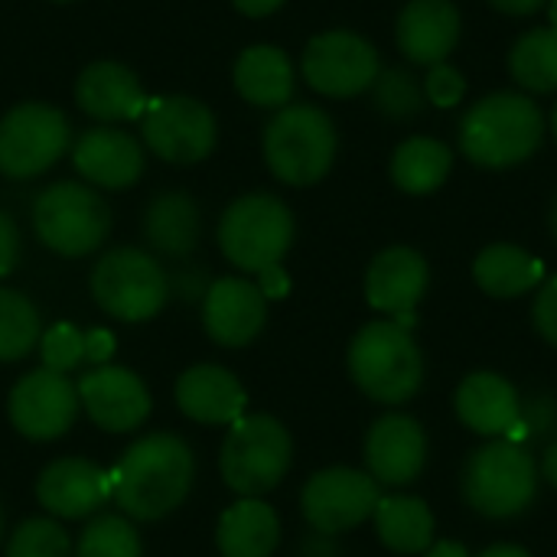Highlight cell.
Segmentation results:
<instances>
[{"label":"cell","instance_id":"603a6c76","mask_svg":"<svg viewBox=\"0 0 557 557\" xmlns=\"http://www.w3.org/2000/svg\"><path fill=\"white\" fill-rule=\"evenodd\" d=\"M176 408L196 424H235L248 408L245 385L222 366L202 362L176 379Z\"/></svg>","mask_w":557,"mask_h":557},{"label":"cell","instance_id":"8d00e7d4","mask_svg":"<svg viewBox=\"0 0 557 557\" xmlns=\"http://www.w3.org/2000/svg\"><path fill=\"white\" fill-rule=\"evenodd\" d=\"M421 82H424L428 104H434L441 111H450V108H457L467 98V75L457 65H450V62L431 65Z\"/></svg>","mask_w":557,"mask_h":557},{"label":"cell","instance_id":"3957f363","mask_svg":"<svg viewBox=\"0 0 557 557\" xmlns=\"http://www.w3.org/2000/svg\"><path fill=\"white\" fill-rule=\"evenodd\" d=\"M261 153L274 180L284 186H317L336 163L339 134L333 117L307 101H290L287 108L274 111L264 127Z\"/></svg>","mask_w":557,"mask_h":557},{"label":"cell","instance_id":"b9f144b4","mask_svg":"<svg viewBox=\"0 0 557 557\" xmlns=\"http://www.w3.org/2000/svg\"><path fill=\"white\" fill-rule=\"evenodd\" d=\"M545 3L548 0H490V7L506 16H535L539 10H545Z\"/></svg>","mask_w":557,"mask_h":557},{"label":"cell","instance_id":"6da1fadb","mask_svg":"<svg viewBox=\"0 0 557 557\" xmlns=\"http://www.w3.org/2000/svg\"><path fill=\"white\" fill-rule=\"evenodd\" d=\"M111 476V499L134 522H157L176 512L196 480V457L176 434L157 431L134 441Z\"/></svg>","mask_w":557,"mask_h":557},{"label":"cell","instance_id":"5bb4252c","mask_svg":"<svg viewBox=\"0 0 557 557\" xmlns=\"http://www.w3.org/2000/svg\"><path fill=\"white\" fill-rule=\"evenodd\" d=\"M78 408L82 401L75 382L49 369H33L23 379H16L7 398V414L13 431L39 444L69 434V428L78 418Z\"/></svg>","mask_w":557,"mask_h":557},{"label":"cell","instance_id":"f1b7e54d","mask_svg":"<svg viewBox=\"0 0 557 557\" xmlns=\"http://www.w3.org/2000/svg\"><path fill=\"white\" fill-rule=\"evenodd\" d=\"M454 170V147L441 137L414 134L405 137L388 163L392 183L408 196H431L437 193Z\"/></svg>","mask_w":557,"mask_h":557},{"label":"cell","instance_id":"5b68a950","mask_svg":"<svg viewBox=\"0 0 557 557\" xmlns=\"http://www.w3.org/2000/svg\"><path fill=\"white\" fill-rule=\"evenodd\" d=\"M294 212L274 193H245L232 199L219 219L215 238L225 261L245 274H261L287 258L294 245Z\"/></svg>","mask_w":557,"mask_h":557},{"label":"cell","instance_id":"836d02e7","mask_svg":"<svg viewBox=\"0 0 557 557\" xmlns=\"http://www.w3.org/2000/svg\"><path fill=\"white\" fill-rule=\"evenodd\" d=\"M75 557H144V545L131 519L95 516L78 535Z\"/></svg>","mask_w":557,"mask_h":557},{"label":"cell","instance_id":"ac0fdd59","mask_svg":"<svg viewBox=\"0 0 557 557\" xmlns=\"http://www.w3.org/2000/svg\"><path fill=\"white\" fill-rule=\"evenodd\" d=\"M428 467V434L411 414H385L366 434V473L379 486H411Z\"/></svg>","mask_w":557,"mask_h":557},{"label":"cell","instance_id":"7c38bea8","mask_svg":"<svg viewBox=\"0 0 557 557\" xmlns=\"http://www.w3.org/2000/svg\"><path fill=\"white\" fill-rule=\"evenodd\" d=\"M382 72L379 49L352 29H323L317 33L300 55L304 82L323 98H359L372 88Z\"/></svg>","mask_w":557,"mask_h":557},{"label":"cell","instance_id":"d6a6232c","mask_svg":"<svg viewBox=\"0 0 557 557\" xmlns=\"http://www.w3.org/2000/svg\"><path fill=\"white\" fill-rule=\"evenodd\" d=\"M372 108L388 121H414L428 108L424 82L405 65H382L379 78L372 82Z\"/></svg>","mask_w":557,"mask_h":557},{"label":"cell","instance_id":"7402d4cb","mask_svg":"<svg viewBox=\"0 0 557 557\" xmlns=\"http://www.w3.org/2000/svg\"><path fill=\"white\" fill-rule=\"evenodd\" d=\"M36 499L55 519H88L111 499V476L85 457H59L42 467Z\"/></svg>","mask_w":557,"mask_h":557},{"label":"cell","instance_id":"ab89813d","mask_svg":"<svg viewBox=\"0 0 557 557\" xmlns=\"http://www.w3.org/2000/svg\"><path fill=\"white\" fill-rule=\"evenodd\" d=\"M82 343H85V362H91V369L111 362V356H114V333L111 330H104V326L82 330Z\"/></svg>","mask_w":557,"mask_h":557},{"label":"cell","instance_id":"ffe728a7","mask_svg":"<svg viewBox=\"0 0 557 557\" xmlns=\"http://www.w3.org/2000/svg\"><path fill=\"white\" fill-rule=\"evenodd\" d=\"M463 36V16L454 0H408L395 20V42L411 65L447 62Z\"/></svg>","mask_w":557,"mask_h":557},{"label":"cell","instance_id":"52a82bcc","mask_svg":"<svg viewBox=\"0 0 557 557\" xmlns=\"http://www.w3.org/2000/svg\"><path fill=\"white\" fill-rule=\"evenodd\" d=\"M294 463V441L271 414H242L228 424L219 450V473L242 499H261L277 490Z\"/></svg>","mask_w":557,"mask_h":557},{"label":"cell","instance_id":"484cf974","mask_svg":"<svg viewBox=\"0 0 557 557\" xmlns=\"http://www.w3.org/2000/svg\"><path fill=\"white\" fill-rule=\"evenodd\" d=\"M144 238L157 255L186 258L196 251L202 238V212L199 202L183 189L157 193L144 209Z\"/></svg>","mask_w":557,"mask_h":557},{"label":"cell","instance_id":"e0dca14e","mask_svg":"<svg viewBox=\"0 0 557 557\" xmlns=\"http://www.w3.org/2000/svg\"><path fill=\"white\" fill-rule=\"evenodd\" d=\"M69 153L82 183L95 189H127L147 170L144 144L117 124H98L82 131L72 140Z\"/></svg>","mask_w":557,"mask_h":557},{"label":"cell","instance_id":"e575fe53","mask_svg":"<svg viewBox=\"0 0 557 557\" xmlns=\"http://www.w3.org/2000/svg\"><path fill=\"white\" fill-rule=\"evenodd\" d=\"M7 557H75V545L55 519H26L10 535Z\"/></svg>","mask_w":557,"mask_h":557},{"label":"cell","instance_id":"4dcf8cb0","mask_svg":"<svg viewBox=\"0 0 557 557\" xmlns=\"http://www.w3.org/2000/svg\"><path fill=\"white\" fill-rule=\"evenodd\" d=\"M509 75L525 95H557V29H525L509 49Z\"/></svg>","mask_w":557,"mask_h":557},{"label":"cell","instance_id":"cb8c5ba5","mask_svg":"<svg viewBox=\"0 0 557 557\" xmlns=\"http://www.w3.org/2000/svg\"><path fill=\"white\" fill-rule=\"evenodd\" d=\"M457 418L483 437H509L522 418V398L509 379L499 372H473L460 382L454 395Z\"/></svg>","mask_w":557,"mask_h":557},{"label":"cell","instance_id":"74e56055","mask_svg":"<svg viewBox=\"0 0 557 557\" xmlns=\"http://www.w3.org/2000/svg\"><path fill=\"white\" fill-rule=\"evenodd\" d=\"M532 320H535V330L542 333V339L557 349V274L539 287Z\"/></svg>","mask_w":557,"mask_h":557},{"label":"cell","instance_id":"2e32d148","mask_svg":"<svg viewBox=\"0 0 557 557\" xmlns=\"http://www.w3.org/2000/svg\"><path fill=\"white\" fill-rule=\"evenodd\" d=\"M75 388L82 411L108 434L137 431L150 418V392L144 379L124 366H95L78 379Z\"/></svg>","mask_w":557,"mask_h":557},{"label":"cell","instance_id":"816d5d0a","mask_svg":"<svg viewBox=\"0 0 557 557\" xmlns=\"http://www.w3.org/2000/svg\"><path fill=\"white\" fill-rule=\"evenodd\" d=\"M0 539H3V509H0Z\"/></svg>","mask_w":557,"mask_h":557},{"label":"cell","instance_id":"7bdbcfd3","mask_svg":"<svg viewBox=\"0 0 557 557\" xmlns=\"http://www.w3.org/2000/svg\"><path fill=\"white\" fill-rule=\"evenodd\" d=\"M284 3H287V0H232V7H235L238 13L251 16V20L271 16V13H277Z\"/></svg>","mask_w":557,"mask_h":557},{"label":"cell","instance_id":"f35d334b","mask_svg":"<svg viewBox=\"0 0 557 557\" xmlns=\"http://www.w3.org/2000/svg\"><path fill=\"white\" fill-rule=\"evenodd\" d=\"M20 225L7 209H0V277L13 274L20 264Z\"/></svg>","mask_w":557,"mask_h":557},{"label":"cell","instance_id":"f5cc1de1","mask_svg":"<svg viewBox=\"0 0 557 557\" xmlns=\"http://www.w3.org/2000/svg\"><path fill=\"white\" fill-rule=\"evenodd\" d=\"M52 3H72V0H52Z\"/></svg>","mask_w":557,"mask_h":557},{"label":"cell","instance_id":"4fadbf2b","mask_svg":"<svg viewBox=\"0 0 557 557\" xmlns=\"http://www.w3.org/2000/svg\"><path fill=\"white\" fill-rule=\"evenodd\" d=\"M382 493L379 483L352 467H326L313 473L300 493V512L320 535H343L372 519Z\"/></svg>","mask_w":557,"mask_h":557},{"label":"cell","instance_id":"d4e9b609","mask_svg":"<svg viewBox=\"0 0 557 557\" xmlns=\"http://www.w3.org/2000/svg\"><path fill=\"white\" fill-rule=\"evenodd\" d=\"M232 82H235V91L251 108L281 111L294 101L297 72H294L290 55L281 46L258 42V46H248L238 52V59L232 65Z\"/></svg>","mask_w":557,"mask_h":557},{"label":"cell","instance_id":"d590c367","mask_svg":"<svg viewBox=\"0 0 557 557\" xmlns=\"http://www.w3.org/2000/svg\"><path fill=\"white\" fill-rule=\"evenodd\" d=\"M39 359L42 369L49 372H75L85 362V343H82V330L72 323H52L49 330H42L39 336Z\"/></svg>","mask_w":557,"mask_h":557},{"label":"cell","instance_id":"7dc6e473","mask_svg":"<svg viewBox=\"0 0 557 557\" xmlns=\"http://www.w3.org/2000/svg\"><path fill=\"white\" fill-rule=\"evenodd\" d=\"M476 557H532L522 545H509V542H503V545H493V548H486L483 555Z\"/></svg>","mask_w":557,"mask_h":557},{"label":"cell","instance_id":"c3c4849f","mask_svg":"<svg viewBox=\"0 0 557 557\" xmlns=\"http://www.w3.org/2000/svg\"><path fill=\"white\" fill-rule=\"evenodd\" d=\"M545 10H548V26H555L557 29V0H548Z\"/></svg>","mask_w":557,"mask_h":557},{"label":"cell","instance_id":"ee69618b","mask_svg":"<svg viewBox=\"0 0 557 557\" xmlns=\"http://www.w3.org/2000/svg\"><path fill=\"white\" fill-rule=\"evenodd\" d=\"M176 284H180V290L186 294V300L206 297V290H209V284H202L199 271H186V274H180V277H176Z\"/></svg>","mask_w":557,"mask_h":557},{"label":"cell","instance_id":"1f68e13d","mask_svg":"<svg viewBox=\"0 0 557 557\" xmlns=\"http://www.w3.org/2000/svg\"><path fill=\"white\" fill-rule=\"evenodd\" d=\"M42 336V320L36 304L13 290L0 287V362H20L26 359Z\"/></svg>","mask_w":557,"mask_h":557},{"label":"cell","instance_id":"8fae6325","mask_svg":"<svg viewBox=\"0 0 557 557\" xmlns=\"http://www.w3.org/2000/svg\"><path fill=\"white\" fill-rule=\"evenodd\" d=\"M137 124L144 150L173 166H193L219 144V121L212 108L193 95L150 98Z\"/></svg>","mask_w":557,"mask_h":557},{"label":"cell","instance_id":"4316f807","mask_svg":"<svg viewBox=\"0 0 557 557\" xmlns=\"http://www.w3.org/2000/svg\"><path fill=\"white\" fill-rule=\"evenodd\" d=\"M222 557H271L281 545V519L264 499H238L215 529Z\"/></svg>","mask_w":557,"mask_h":557},{"label":"cell","instance_id":"277c9868","mask_svg":"<svg viewBox=\"0 0 557 557\" xmlns=\"http://www.w3.org/2000/svg\"><path fill=\"white\" fill-rule=\"evenodd\" d=\"M349 375L379 405H405L424 385V356L408 326L395 320L366 323L349 343Z\"/></svg>","mask_w":557,"mask_h":557},{"label":"cell","instance_id":"681fc988","mask_svg":"<svg viewBox=\"0 0 557 557\" xmlns=\"http://www.w3.org/2000/svg\"><path fill=\"white\" fill-rule=\"evenodd\" d=\"M552 232H555V238H557V196H555V202H552Z\"/></svg>","mask_w":557,"mask_h":557},{"label":"cell","instance_id":"30bf717a","mask_svg":"<svg viewBox=\"0 0 557 557\" xmlns=\"http://www.w3.org/2000/svg\"><path fill=\"white\" fill-rule=\"evenodd\" d=\"M72 121L46 101H20L0 117V176L36 180L72 150Z\"/></svg>","mask_w":557,"mask_h":557},{"label":"cell","instance_id":"83f0119b","mask_svg":"<svg viewBox=\"0 0 557 557\" xmlns=\"http://www.w3.org/2000/svg\"><path fill=\"white\" fill-rule=\"evenodd\" d=\"M545 277V264L509 242H496L490 248H483L473 261V281L483 294L496 297V300H516L532 294Z\"/></svg>","mask_w":557,"mask_h":557},{"label":"cell","instance_id":"9a60e30c","mask_svg":"<svg viewBox=\"0 0 557 557\" xmlns=\"http://www.w3.org/2000/svg\"><path fill=\"white\" fill-rule=\"evenodd\" d=\"M431 287V264L411 245H392L379 251L366 271V300L382 317L411 330L414 310Z\"/></svg>","mask_w":557,"mask_h":557},{"label":"cell","instance_id":"ba28073f","mask_svg":"<svg viewBox=\"0 0 557 557\" xmlns=\"http://www.w3.org/2000/svg\"><path fill=\"white\" fill-rule=\"evenodd\" d=\"M539 467L525 444L496 437L463 467V499L486 519H516L539 496Z\"/></svg>","mask_w":557,"mask_h":557},{"label":"cell","instance_id":"bcb514c9","mask_svg":"<svg viewBox=\"0 0 557 557\" xmlns=\"http://www.w3.org/2000/svg\"><path fill=\"white\" fill-rule=\"evenodd\" d=\"M542 476L557 490V441H552V447L545 450V460H542Z\"/></svg>","mask_w":557,"mask_h":557},{"label":"cell","instance_id":"f907efd6","mask_svg":"<svg viewBox=\"0 0 557 557\" xmlns=\"http://www.w3.org/2000/svg\"><path fill=\"white\" fill-rule=\"evenodd\" d=\"M548 127H552V134H555V144H557V101H555V111H552V124H548Z\"/></svg>","mask_w":557,"mask_h":557},{"label":"cell","instance_id":"f546056e","mask_svg":"<svg viewBox=\"0 0 557 557\" xmlns=\"http://www.w3.org/2000/svg\"><path fill=\"white\" fill-rule=\"evenodd\" d=\"M372 519L388 552L424 555L434 545V516L418 496H382Z\"/></svg>","mask_w":557,"mask_h":557},{"label":"cell","instance_id":"d6986e66","mask_svg":"<svg viewBox=\"0 0 557 557\" xmlns=\"http://www.w3.org/2000/svg\"><path fill=\"white\" fill-rule=\"evenodd\" d=\"M268 323V300L248 277H219L202 297V326L212 343L242 349L258 339Z\"/></svg>","mask_w":557,"mask_h":557},{"label":"cell","instance_id":"9c48e42d","mask_svg":"<svg viewBox=\"0 0 557 557\" xmlns=\"http://www.w3.org/2000/svg\"><path fill=\"white\" fill-rule=\"evenodd\" d=\"M95 304L121 323H147L170 300V277L163 264L144 248L104 251L88 277Z\"/></svg>","mask_w":557,"mask_h":557},{"label":"cell","instance_id":"f6af8a7d","mask_svg":"<svg viewBox=\"0 0 557 557\" xmlns=\"http://www.w3.org/2000/svg\"><path fill=\"white\" fill-rule=\"evenodd\" d=\"M424 557H473L460 542H434L428 552H424Z\"/></svg>","mask_w":557,"mask_h":557},{"label":"cell","instance_id":"44dd1931","mask_svg":"<svg viewBox=\"0 0 557 557\" xmlns=\"http://www.w3.org/2000/svg\"><path fill=\"white\" fill-rule=\"evenodd\" d=\"M147 91L137 72L114 59L85 65L75 78V104L98 124H131L147 111Z\"/></svg>","mask_w":557,"mask_h":557},{"label":"cell","instance_id":"8992f818","mask_svg":"<svg viewBox=\"0 0 557 557\" xmlns=\"http://www.w3.org/2000/svg\"><path fill=\"white\" fill-rule=\"evenodd\" d=\"M36 238L59 258H88L111 235V209L104 196L82 180H59L33 199L29 212Z\"/></svg>","mask_w":557,"mask_h":557},{"label":"cell","instance_id":"60d3db41","mask_svg":"<svg viewBox=\"0 0 557 557\" xmlns=\"http://www.w3.org/2000/svg\"><path fill=\"white\" fill-rule=\"evenodd\" d=\"M255 284L261 287L264 300H284V297L290 294V277H287V271H284L281 264L264 268V271L258 274V281H255Z\"/></svg>","mask_w":557,"mask_h":557},{"label":"cell","instance_id":"7a4b0ae2","mask_svg":"<svg viewBox=\"0 0 557 557\" xmlns=\"http://www.w3.org/2000/svg\"><path fill=\"white\" fill-rule=\"evenodd\" d=\"M545 111L525 91H490L473 101L457 127L460 153L483 170H512L532 160L545 140Z\"/></svg>","mask_w":557,"mask_h":557}]
</instances>
